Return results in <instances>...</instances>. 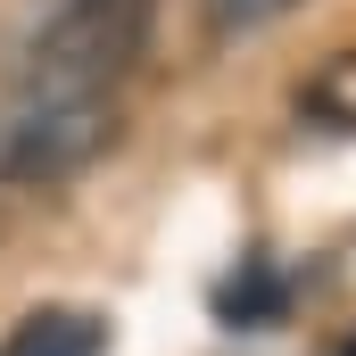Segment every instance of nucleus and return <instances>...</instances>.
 <instances>
[{
    "instance_id": "3",
    "label": "nucleus",
    "mask_w": 356,
    "mask_h": 356,
    "mask_svg": "<svg viewBox=\"0 0 356 356\" xmlns=\"http://www.w3.org/2000/svg\"><path fill=\"white\" fill-rule=\"evenodd\" d=\"M298 124H315V133H356V50H332V58L298 83Z\"/></svg>"
},
{
    "instance_id": "6",
    "label": "nucleus",
    "mask_w": 356,
    "mask_h": 356,
    "mask_svg": "<svg viewBox=\"0 0 356 356\" xmlns=\"http://www.w3.org/2000/svg\"><path fill=\"white\" fill-rule=\"evenodd\" d=\"M323 356H356V332H348V340H332V348H323Z\"/></svg>"
},
{
    "instance_id": "2",
    "label": "nucleus",
    "mask_w": 356,
    "mask_h": 356,
    "mask_svg": "<svg viewBox=\"0 0 356 356\" xmlns=\"http://www.w3.org/2000/svg\"><path fill=\"white\" fill-rule=\"evenodd\" d=\"M0 356H108V323L83 307H42L0 340Z\"/></svg>"
},
{
    "instance_id": "4",
    "label": "nucleus",
    "mask_w": 356,
    "mask_h": 356,
    "mask_svg": "<svg viewBox=\"0 0 356 356\" xmlns=\"http://www.w3.org/2000/svg\"><path fill=\"white\" fill-rule=\"evenodd\" d=\"M282 307H290V282H282L273 266H241L224 290H216V315H224L232 332H241V323H249V332H266Z\"/></svg>"
},
{
    "instance_id": "1",
    "label": "nucleus",
    "mask_w": 356,
    "mask_h": 356,
    "mask_svg": "<svg viewBox=\"0 0 356 356\" xmlns=\"http://www.w3.org/2000/svg\"><path fill=\"white\" fill-rule=\"evenodd\" d=\"M141 33H149V0H58L50 8V25L25 42L17 75L0 91V182L42 191L108 149Z\"/></svg>"
},
{
    "instance_id": "5",
    "label": "nucleus",
    "mask_w": 356,
    "mask_h": 356,
    "mask_svg": "<svg viewBox=\"0 0 356 356\" xmlns=\"http://www.w3.org/2000/svg\"><path fill=\"white\" fill-rule=\"evenodd\" d=\"M207 8H216L224 33H257V25H273V17H290L298 0H207Z\"/></svg>"
}]
</instances>
